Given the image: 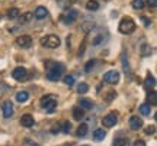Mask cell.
Masks as SVG:
<instances>
[{"mask_svg": "<svg viewBox=\"0 0 157 146\" xmlns=\"http://www.w3.org/2000/svg\"><path fill=\"white\" fill-rule=\"evenodd\" d=\"M83 146H89V145H83Z\"/></svg>", "mask_w": 157, "mask_h": 146, "instance_id": "7bdbcfd3", "label": "cell"}, {"mask_svg": "<svg viewBox=\"0 0 157 146\" xmlns=\"http://www.w3.org/2000/svg\"><path fill=\"white\" fill-rule=\"evenodd\" d=\"M115 96H117V93H115V91H109V94H108V97H106V100H108V101H111Z\"/></svg>", "mask_w": 157, "mask_h": 146, "instance_id": "f35d334b", "label": "cell"}, {"mask_svg": "<svg viewBox=\"0 0 157 146\" xmlns=\"http://www.w3.org/2000/svg\"><path fill=\"white\" fill-rule=\"evenodd\" d=\"M154 85H156V80H154V77H153L151 74H147L146 80H144V87H146V90H153Z\"/></svg>", "mask_w": 157, "mask_h": 146, "instance_id": "5bb4252c", "label": "cell"}, {"mask_svg": "<svg viewBox=\"0 0 157 146\" xmlns=\"http://www.w3.org/2000/svg\"><path fill=\"white\" fill-rule=\"evenodd\" d=\"M140 113L143 114V116H150V113H151V106L147 104V103L141 104L140 106Z\"/></svg>", "mask_w": 157, "mask_h": 146, "instance_id": "603a6c76", "label": "cell"}, {"mask_svg": "<svg viewBox=\"0 0 157 146\" xmlns=\"http://www.w3.org/2000/svg\"><path fill=\"white\" fill-rule=\"evenodd\" d=\"M141 20H143V23H144V26H146V28H148V26L151 25V20H150L148 17H146V16L141 17Z\"/></svg>", "mask_w": 157, "mask_h": 146, "instance_id": "d590c367", "label": "cell"}, {"mask_svg": "<svg viewBox=\"0 0 157 146\" xmlns=\"http://www.w3.org/2000/svg\"><path fill=\"white\" fill-rule=\"evenodd\" d=\"M132 146H146V142L141 141V139H138V141L134 142V145H132Z\"/></svg>", "mask_w": 157, "mask_h": 146, "instance_id": "74e56055", "label": "cell"}, {"mask_svg": "<svg viewBox=\"0 0 157 146\" xmlns=\"http://www.w3.org/2000/svg\"><path fill=\"white\" fill-rule=\"evenodd\" d=\"M64 84L68 85V87H73L74 85V77L73 75H66V77H64Z\"/></svg>", "mask_w": 157, "mask_h": 146, "instance_id": "1f68e13d", "label": "cell"}, {"mask_svg": "<svg viewBox=\"0 0 157 146\" xmlns=\"http://www.w3.org/2000/svg\"><path fill=\"white\" fill-rule=\"evenodd\" d=\"M28 143H29V145H31V146H38V145H36V143H32V142H28Z\"/></svg>", "mask_w": 157, "mask_h": 146, "instance_id": "ab89813d", "label": "cell"}, {"mask_svg": "<svg viewBox=\"0 0 157 146\" xmlns=\"http://www.w3.org/2000/svg\"><path fill=\"white\" fill-rule=\"evenodd\" d=\"M86 9L90 12H95L99 9V3H98L96 0H89V2L86 3Z\"/></svg>", "mask_w": 157, "mask_h": 146, "instance_id": "cb8c5ba5", "label": "cell"}, {"mask_svg": "<svg viewBox=\"0 0 157 146\" xmlns=\"http://www.w3.org/2000/svg\"><path fill=\"white\" fill-rule=\"evenodd\" d=\"M34 123H35V120L31 114H23L22 117H21V124H22L23 127H32Z\"/></svg>", "mask_w": 157, "mask_h": 146, "instance_id": "7c38bea8", "label": "cell"}, {"mask_svg": "<svg viewBox=\"0 0 157 146\" xmlns=\"http://www.w3.org/2000/svg\"><path fill=\"white\" fill-rule=\"evenodd\" d=\"M34 16L36 17V19H45V17L48 16V10L45 9L44 6H38L34 12Z\"/></svg>", "mask_w": 157, "mask_h": 146, "instance_id": "4fadbf2b", "label": "cell"}, {"mask_svg": "<svg viewBox=\"0 0 157 146\" xmlns=\"http://www.w3.org/2000/svg\"><path fill=\"white\" fill-rule=\"evenodd\" d=\"M47 78L50 81H58L64 73V65L60 62H47Z\"/></svg>", "mask_w": 157, "mask_h": 146, "instance_id": "6da1fadb", "label": "cell"}, {"mask_svg": "<svg viewBox=\"0 0 157 146\" xmlns=\"http://www.w3.org/2000/svg\"><path fill=\"white\" fill-rule=\"evenodd\" d=\"M140 52H141V55H143V56H148V55H151L153 49L150 48V45H147V44H143V45L140 46Z\"/></svg>", "mask_w": 157, "mask_h": 146, "instance_id": "ffe728a7", "label": "cell"}, {"mask_svg": "<svg viewBox=\"0 0 157 146\" xmlns=\"http://www.w3.org/2000/svg\"><path fill=\"white\" fill-rule=\"evenodd\" d=\"M16 45L21 46V48H29L32 45V38L28 36V35H22V36H17L16 38Z\"/></svg>", "mask_w": 157, "mask_h": 146, "instance_id": "9c48e42d", "label": "cell"}, {"mask_svg": "<svg viewBox=\"0 0 157 146\" xmlns=\"http://www.w3.org/2000/svg\"><path fill=\"white\" fill-rule=\"evenodd\" d=\"M154 132H156V126H154V124H151V126H148V127L146 129V133H147V135H153Z\"/></svg>", "mask_w": 157, "mask_h": 146, "instance_id": "e575fe53", "label": "cell"}, {"mask_svg": "<svg viewBox=\"0 0 157 146\" xmlns=\"http://www.w3.org/2000/svg\"><path fill=\"white\" fill-rule=\"evenodd\" d=\"M95 64H96V61L95 59H92V61H89L86 65H84V73H87L89 74L92 69H93V67H95Z\"/></svg>", "mask_w": 157, "mask_h": 146, "instance_id": "d6a6232c", "label": "cell"}, {"mask_svg": "<svg viewBox=\"0 0 157 146\" xmlns=\"http://www.w3.org/2000/svg\"><path fill=\"white\" fill-rule=\"evenodd\" d=\"M105 136H106V132L103 129H96L95 132H93V139L98 142H101L105 139Z\"/></svg>", "mask_w": 157, "mask_h": 146, "instance_id": "2e32d148", "label": "cell"}, {"mask_svg": "<svg viewBox=\"0 0 157 146\" xmlns=\"http://www.w3.org/2000/svg\"><path fill=\"white\" fill-rule=\"evenodd\" d=\"M0 20H2V15H0Z\"/></svg>", "mask_w": 157, "mask_h": 146, "instance_id": "b9f144b4", "label": "cell"}, {"mask_svg": "<svg viewBox=\"0 0 157 146\" xmlns=\"http://www.w3.org/2000/svg\"><path fill=\"white\" fill-rule=\"evenodd\" d=\"M19 15H21V10H19L17 7H12V9L7 10V17H9V19H16Z\"/></svg>", "mask_w": 157, "mask_h": 146, "instance_id": "d4e9b609", "label": "cell"}, {"mask_svg": "<svg viewBox=\"0 0 157 146\" xmlns=\"http://www.w3.org/2000/svg\"><path fill=\"white\" fill-rule=\"evenodd\" d=\"M129 145V141L127 137H117L113 141V146H128Z\"/></svg>", "mask_w": 157, "mask_h": 146, "instance_id": "484cf974", "label": "cell"}, {"mask_svg": "<svg viewBox=\"0 0 157 146\" xmlns=\"http://www.w3.org/2000/svg\"><path fill=\"white\" fill-rule=\"evenodd\" d=\"M132 7L137 10H141L144 7V0H132Z\"/></svg>", "mask_w": 157, "mask_h": 146, "instance_id": "f546056e", "label": "cell"}, {"mask_svg": "<svg viewBox=\"0 0 157 146\" xmlns=\"http://www.w3.org/2000/svg\"><path fill=\"white\" fill-rule=\"evenodd\" d=\"M26 75H28V71H26V68L23 67H17L12 71V77L15 80H17V81H23L26 78Z\"/></svg>", "mask_w": 157, "mask_h": 146, "instance_id": "ba28073f", "label": "cell"}, {"mask_svg": "<svg viewBox=\"0 0 157 146\" xmlns=\"http://www.w3.org/2000/svg\"><path fill=\"white\" fill-rule=\"evenodd\" d=\"M103 81H106L108 84H117L119 81V73L115 69H111L108 73L103 74Z\"/></svg>", "mask_w": 157, "mask_h": 146, "instance_id": "8992f818", "label": "cell"}, {"mask_svg": "<svg viewBox=\"0 0 157 146\" xmlns=\"http://www.w3.org/2000/svg\"><path fill=\"white\" fill-rule=\"evenodd\" d=\"M70 130H71V124H70V122H64V123H63L61 132L63 133H70Z\"/></svg>", "mask_w": 157, "mask_h": 146, "instance_id": "836d02e7", "label": "cell"}, {"mask_svg": "<svg viewBox=\"0 0 157 146\" xmlns=\"http://www.w3.org/2000/svg\"><path fill=\"white\" fill-rule=\"evenodd\" d=\"M61 44L60 38L57 35H47L45 38L41 39V45L45 46V48H50V49H54V48H58Z\"/></svg>", "mask_w": 157, "mask_h": 146, "instance_id": "3957f363", "label": "cell"}, {"mask_svg": "<svg viewBox=\"0 0 157 146\" xmlns=\"http://www.w3.org/2000/svg\"><path fill=\"white\" fill-rule=\"evenodd\" d=\"M77 17H78V12L76 10V9H68V10L66 12V15L61 16V19L64 20L66 25H71V23L76 22V19H77Z\"/></svg>", "mask_w": 157, "mask_h": 146, "instance_id": "5b68a950", "label": "cell"}, {"mask_svg": "<svg viewBox=\"0 0 157 146\" xmlns=\"http://www.w3.org/2000/svg\"><path fill=\"white\" fill-rule=\"evenodd\" d=\"M102 42H103V35H102V34H98L95 38L92 39V45H93V46H98V45H101Z\"/></svg>", "mask_w": 157, "mask_h": 146, "instance_id": "83f0119b", "label": "cell"}, {"mask_svg": "<svg viewBox=\"0 0 157 146\" xmlns=\"http://www.w3.org/2000/svg\"><path fill=\"white\" fill-rule=\"evenodd\" d=\"M87 127H89V126H87L86 123L80 124V126H78V129H77V132H76V135H77L78 137H84L86 133H87Z\"/></svg>", "mask_w": 157, "mask_h": 146, "instance_id": "44dd1931", "label": "cell"}, {"mask_svg": "<svg viewBox=\"0 0 157 146\" xmlns=\"http://www.w3.org/2000/svg\"><path fill=\"white\" fill-rule=\"evenodd\" d=\"M122 67H124V71H125V74H131V69H129V65H128V59H127V56H125V54L122 55Z\"/></svg>", "mask_w": 157, "mask_h": 146, "instance_id": "f1b7e54d", "label": "cell"}, {"mask_svg": "<svg viewBox=\"0 0 157 146\" xmlns=\"http://www.w3.org/2000/svg\"><path fill=\"white\" fill-rule=\"evenodd\" d=\"M32 17H34V13H32V12H25L22 16H21V23H22V25H25V23H29Z\"/></svg>", "mask_w": 157, "mask_h": 146, "instance_id": "7402d4cb", "label": "cell"}, {"mask_svg": "<svg viewBox=\"0 0 157 146\" xmlns=\"http://www.w3.org/2000/svg\"><path fill=\"white\" fill-rule=\"evenodd\" d=\"M95 23L93 22H89V20H86V22L82 25V30H83L84 34H89V32H92V29H95Z\"/></svg>", "mask_w": 157, "mask_h": 146, "instance_id": "d6986e66", "label": "cell"}, {"mask_svg": "<svg viewBox=\"0 0 157 146\" xmlns=\"http://www.w3.org/2000/svg\"><path fill=\"white\" fill-rule=\"evenodd\" d=\"M41 106L47 113H52L57 109V100L54 96H45L41 98Z\"/></svg>", "mask_w": 157, "mask_h": 146, "instance_id": "277c9868", "label": "cell"}, {"mask_svg": "<svg viewBox=\"0 0 157 146\" xmlns=\"http://www.w3.org/2000/svg\"><path fill=\"white\" fill-rule=\"evenodd\" d=\"M148 100H150V103H151L153 106H154V104H157V93L154 90L150 91V94H148Z\"/></svg>", "mask_w": 157, "mask_h": 146, "instance_id": "4dcf8cb0", "label": "cell"}, {"mask_svg": "<svg viewBox=\"0 0 157 146\" xmlns=\"http://www.w3.org/2000/svg\"><path fill=\"white\" fill-rule=\"evenodd\" d=\"M119 32L124 35H128V34H132L135 30V22L131 19V17H122L121 22H119Z\"/></svg>", "mask_w": 157, "mask_h": 146, "instance_id": "7a4b0ae2", "label": "cell"}, {"mask_svg": "<svg viewBox=\"0 0 157 146\" xmlns=\"http://www.w3.org/2000/svg\"><path fill=\"white\" fill-rule=\"evenodd\" d=\"M143 126H144V123L138 116H131L129 117V127L132 130H140Z\"/></svg>", "mask_w": 157, "mask_h": 146, "instance_id": "8fae6325", "label": "cell"}, {"mask_svg": "<svg viewBox=\"0 0 157 146\" xmlns=\"http://www.w3.org/2000/svg\"><path fill=\"white\" fill-rule=\"evenodd\" d=\"M147 5L150 6L151 9H154V7L157 6V0H147Z\"/></svg>", "mask_w": 157, "mask_h": 146, "instance_id": "8d00e7d4", "label": "cell"}, {"mask_svg": "<svg viewBox=\"0 0 157 146\" xmlns=\"http://www.w3.org/2000/svg\"><path fill=\"white\" fill-rule=\"evenodd\" d=\"M2 112H3V117H6V119L13 116V104H12V101H5L3 103Z\"/></svg>", "mask_w": 157, "mask_h": 146, "instance_id": "30bf717a", "label": "cell"}, {"mask_svg": "<svg viewBox=\"0 0 157 146\" xmlns=\"http://www.w3.org/2000/svg\"><path fill=\"white\" fill-rule=\"evenodd\" d=\"M28 98H29L28 91H19V93H16V101H19V103H25V101H28Z\"/></svg>", "mask_w": 157, "mask_h": 146, "instance_id": "ac0fdd59", "label": "cell"}, {"mask_svg": "<svg viewBox=\"0 0 157 146\" xmlns=\"http://www.w3.org/2000/svg\"><path fill=\"white\" fill-rule=\"evenodd\" d=\"M63 146H71V145H63Z\"/></svg>", "mask_w": 157, "mask_h": 146, "instance_id": "60d3db41", "label": "cell"}, {"mask_svg": "<svg viewBox=\"0 0 157 146\" xmlns=\"http://www.w3.org/2000/svg\"><path fill=\"white\" fill-rule=\"evenodd\" d=\"M73 117L74 120H82L84 117V110L80 107H74L73 109Z\"/></svg>", "mask_w": 157, "mask_h": 146, "instance_id": "e0dca14e", "label": "cell"}, {"mask_svg": "<svg viewBox=\"0 0 157 146\" xmlns=\"http://www.w3.org/2000/svg\"><path fill=\"white\" fill-rule=\"evenodd\" d=\"M89 91V85L86 84V83H80V84L77 85V93L78 94H86Z\"/></svg>", "mask_w": 157, "mask_h": 146, "instance_id": "4316f807", "label": "cell"}, {"mask_svg": "<svg viewBox=\"0 0 157 146\" xmlns=\"http://www.w3.org/2000/svg\"><path fill=\"white\" fill-rule=\"evenodd\" d=\"M78 104H80V109H83V110H92L95 107V103L89 98H82Z\"/></svg>", "mask_w": 157, "mask_h": 146, "instance_id": "9a60e30c", "label": "cell"}, {"mask_svg": "<svg viewBox=\"0 0 157 146\" xmlns=\"http://www.w3.org/2000/svg\"><path fill=\"white\" fill-rule=\"evenodd\" d=\"M118 122V116H117V113H109L108 116H105L103 117V120H102V123H103V126L105 127H113L115 124H117Z\"/></svg>", "mask_w": 157, "mask_h": 146, "instance_id": "52a82bcc", "label": "cell"}]
</instances>
